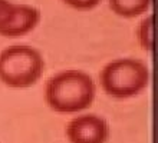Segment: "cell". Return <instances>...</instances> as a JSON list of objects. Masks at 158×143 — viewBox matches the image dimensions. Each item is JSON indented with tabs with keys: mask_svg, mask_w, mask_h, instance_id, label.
<instances>
[{
	"mask_svg": "<svg viewBox=\"0 0 158 143\" xmlns=\"http://www.w3.org/2000/svg\"><path fill=\"white\" fill-rule=\"evenodd\" d=\"M96 93L95 82L89 73L78 69L62 70L48 79L45 100L56 113H81L91 107Z\"/></svg>",
	"mask_w": 158,
	"mask_h": 143,
	"instance_id": "cell-1",
	"label": "cell"
},
{
	"mask_svg": "<svg viewBox=\"0 0 158 143\" xmlns=\"http://www.w3.org/2000/svg\"><path fill=\"white\" fill-rule=\"evenodd\" d=\"M99 83L102 90L111 97H132L148 87L150 69L139 59L118 57L101 69Z\"/></svg>",
	"mask_w": 158,
	"mask_h": 143,
	"instance_id": "cell-2",
	"label": "cell"
},
{
	"mask_svg": "<svg viewBox=\"0 0 158 143\" xmlns=\"http://www.w3.org/2000/svg\"><path fill=\"white\" fill-rule=\"evenodd\" d=\"M45 70V60L29 45H12L0 52V82L13 89L36 85Z\"/></svg>",
	"mask_w": 158,
	"mask_h": 143,
	"instance_id": "cell-3",
	"label": "cell"
},
{
	"mask_svg": "<svg viewBox=\"0 0 158 143\" xmlns=\"http://www.w3.org/2000/svg\"><path fill=\"white\" fill-rule=\"evenodd\" d=\"M109 125L95 113H82L68 122L65 133L69 143H106Z\"/></svg>",
	"mask_w": 158,
	"mask_h": 143,
	"instance_id": "cell-4",
	"label": "cell"
},
{
	"mask_svg": "<svg viewBox=\"0 0 158 143\" xmlns=\"http://www.w3.org/2000/svg\"><path fill=\"white\" fill-rule=\"evenodd\" d=\"M40 10L30 4H16L10 20L0 29V36L17 37L32 32L40 22Z\"/></svg>",
	"mask_w": 158,
	"mask_h": 143,
	"instance_id": "cell-5",
	"label": "cell"
},
{
	"mask_svg": "<svg viewBox=\"0 0 158 143\" xmlns=\"http://www.w3.org/2000/svg\"><path fill=\"white\" fill-rule=\"evenodd\" d=\"M152 0H108L114 13L122 17H137L150 9Z\"/></svg>",
	"mask_w": 158,
	"mask_h": 143,
	"instance_id": "cell-6",
	"label": "cell"
},
{
	"mask_svg": "<svg viewBox=\"0 0 158 143\" xmlns=\"http://www.w3.org/2000/svg\"><path fill=\"white\" fill-rule=\"evenodd\" d=\"M152 19H154L152 13H148L135 29V36H137L138 43L147 52L152 50Z\"/></svg>",
	"mask_w": 158,
	"mask_h": 143,
	"instance_id": "cell-7",
	"label": "cell"
},
{
	"mask_svg": "<svg viewBox=\"0 0 158 143\" xmlns=\"http://www.w3.org/2000/svg\"><path fill=\"white\" fill-rule=\"evenodd\" d=\"M13 10H15V3H12L10 0H0V29L10 20Z\"/></svg>",
	"mask_w": 158,
	"mask_h": 143,
	"instance_id": "cell-8",
	"label": "cell"
},
{
	"mask_svg": "<svg viewBox=\"0 0 158 143\" xmlns=\"http://www.w3.org/2000/svg\"><path fill=\"white\" fill-rule=\"evenodd\" d=\"M62 2L76 10H91L101 3V0H62Z\"/></svg>",
	"mask_w": 158,
	"mask_h": 143,
	"instance_id": "cell-9",
	"label": "cell"
}]
</instances>
